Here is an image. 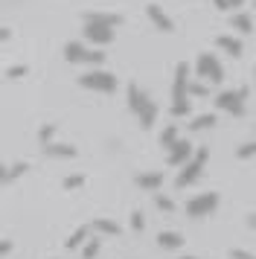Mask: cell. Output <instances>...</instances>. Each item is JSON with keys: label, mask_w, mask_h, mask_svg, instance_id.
I'll return each instance as SVG.
<instances>
[{"label": "cell", "mask_w": 256, "mask_h": 259, "mask_svg": "<svg viewBox=\"0 0 256 259\" xmlns=\"http://www.w3.org/2000/svg\"><path fill=\"white\" fill-rule=\"evenodd\" d=\"M53 134H56V125H53V122H47V125H41V131H38V140H41V146H47V143H53Z\"/></svg>", "instance_id": "cell-26"}, {"label": "cell", "mask_w": 256, "mask_h": 259, "mask_svg": "<svg viewBox=\"0 0 256 259\" xmlns=\"http://www.w3.org/2000/svg\"><path fill=\"white\" fill-rule=\"evenodd\" d=\"M84 24H99V26H122V15H105V12H88L84 15Z\"/></svg>", "instance_id": "cell-13"}, {"label": "cell", "mask_w": 256, "mask_h": 259, "mask_svg": "<svg viewBox=\"0 0 256 259\" xmlns=\"http://www.w3.org/2000/svg\"><path fill=\"white\" fill-rule=\"evenodd\" d=\"M154 204H157L160 210H166V212H172V210H175V201H172V198H166V195H160V192H154Z\"/></svg>", "instance_id": "cell-27"}, {"label": "cell", "mask_w": 256, "mask_h": 259, "mask_svg": "<svg viewBox=\"0 0 256 259\" xmlns=\"http://www.w3.org/2000/svg\"><path fill=\"white\" fill-rule=\"evenodd\" d=\"M181 259H198V256H181Z\"/></svg>", "instance_id": "cell-37"}, {"label": "cell", "mask_w": 256, "mask_h": 259, "mask_svg": "<svg viewBox=\"0 0 256 259\" xmlns=\"http://www.w3.org/2000/svg\"><path fill=\"white\" fill-rule=\"evenodd\" d=\"M195 73H198V79L212 82V84H219L221 79H224V67H221V61L216 59L212 53H201V56H198Z\"/></svg>", "instance_id": "cell-6"}, {"label": "cell", "mask_w": 256, "mask_h": 259, "mask_svg": "<svg viewBox=\"0 0 256 259\" xmlns=\"http://www.w3.org/2000/svg\"><path fill=\"white\" fill-rule=\"evenodd\" d=\"M81 32H84V38H88L91 44H99V47H102V44H111V41H114V29H111V26L84 24V29H81Z\"/></svg>", "instance_id": "cell-8"}, {"label": "cell", "mask_w": 256, "mask_h": 259, "mask_svg": "<svg viewBox=\"0 0 256 259\" xmlns=\"http://www.w3.org/2000/svg\"><path fill=\"white\" fill-rule=\"evenodd\" d=\"M134 184H137L143 192H157L163 187V172H140L134 178Z\"/></svg>", "instance_id": "cell-12"}, {"label": "cell", "mask_w": 256, "mask_h": 259, "mask_svg": "<svg viewBox=\"0 0 256 259\" xmlns=\"http://www.w3.org/2000/svg\"><path fill=\"white\" fill-rule=\"evenodd\" d=\"M230 26L233 29H239L242 35H250L253 32V21H250V15H244V12H236L230 18Z\"/></svg>", "instance_id": "cell-20"}, {"label": "cell", "mask_w": 256, "mask_h": 259, "mask_svg": "<svg viewBox=\"0 0 256 259\" xmlns=\"http://www.w3.org/2000/svg\"><path fill=\"white\" fill-rule=\"evenodd\" d=\"M172 117H186L192 105H189V67L186 61H181L175 67V84H172Z\"/></svg>", "instance_id": "cell-1"}, {"label": "cell", "mask_w": 256, "mask_h": 259, "mask_svg": "<svg viewBox=\"0 0 256 259\" xmlns=\"http://www.w3.org/2000/svg\"><path fill=\"white\" fill-rule=\"evenodd\" d=\"M29 172V163L26 160H18V163H0V184H12V181H18V178H23Z\"/></svg>", "instance_id": "cell-11"}, {"label": "cell", "mask_w": 256, "mask_h": 259, "mask_svg": "<svg viewBox=\"0 0 256 259\" xmlns=\"http://www.w3.org/2000/svg\"><path fill=\"white\" fill-rule=\"evenodd\" d=\"M26 73H29V67H26V64H15V67H9V70H6V79H23Z\"/></svg>", "instance_id": "cell-28"}, {"label": "cell", "mask_w": 256, "mask_h": 259, "mask_svg": "<svg viewBox=\"0 0 256 259\" xmlns=\"http://www.w3.org/2000/svg\"><path fill=\"white\" fill-rule=\"evenodd\" d=\"M207 157H209L207 146L195 149V154H192V157L181 166V172H178V178H175V187L184 189V187H189V184H195L198 178H201V172H204V166H207Z\"/></svg>", "instance_id": "cell-3"}, {"label": "cell", "mask_w": 256, "mask_h": 259, "mask_svg": "<svg viewBox=\"0 0 256 259\" xmlns=\"http://www.w3.org/2000/svg\"><path fill=\"white\" fill-rule=\"evenodd\" d=\"M239 6H244V0H227V9H230V12H236Z\"/></svg>", "instance_id": "cell-34"}, {"label": "cell", "mask_w": 256, "mask_h": 259, "mask_svg": "<svg viewBox=\"0 0 256 259\" xmlns=\"http://www.w3.org/2000/svg\"><path fill=\"white\" fill-rule=\"evenodd\" d=\"M41 152L47 157H76V146H70V143H47V146H41Z\"/></svg>", "instance_id": "cell-15"}, {"label": "cell", "mask_w": 256, "mask_h": 259, "mask_svg": "<svg viewBox=\"0 0 256 259\" xmlns=\"http://www.w3.org/2000/svg\"><path fill=\"white\" fill-rule=\"evenodd\" d=\"M253 6H256V0H253Z\"/></svg>", "instance_id": "cell-38"}, {"label": "cell", "mask_w": 256, "mask_h": 259, "mask_svg": "<svg viewBox=\"0 0 256 259\" xmlns=\"http://www.w3.org/2000/svg\"><path fill=\"white\" fill-rule=\"evenodd\" d=\"M88 59V47L84 44H79V41H67L64 44V61H70V64H79V61Z\"/></svg>", "instance_id": "cell-18"}, {"label": "cell", "mask_w": 256, "mask_h": 259, "mask_svg": "<svg viewBox=\"0 0 256 259\" xmlns=\"http://www.w3.org/2000/svg\"><path fill=\"white\" fill-rule=\"evenodd\" d=\"M227 259H256L250 250H242V247H236V250H230V256Z\"/></svg>", "instance_id": "cell-31"}, {"label": "cell", "mask_w": 256, "mask_h": 259, "mask_svg": "<svg viewBox=\"0 0 256 259\" xmlns=\"http://www.w3.org/2000/svg\"><path fill=\"white\" fill-rule=\"evenodd\" d=\"M146 12H149L151 24L157 26L160 32H175V24H172V18H169V15L163 12V9L157 6V3H149V6H146Z\"/></svg>", "instance_id": "cell-10"}, {"label": "cell", "mask_w": 256, "mask_h": 259, "mask_svg": "<svg viewBox=\"0 0 256 259\" xmlns=\"http://www.w3.org/2000/svg\"><path fill=\"white\" fill-rule=\"evenodd\" d=\"M61 184H64V189H70V192H73V189H81V187H84V184H88V178H84V175H67Z\"/></svg>", "instance_id": "cell-24"}, {"label": "cell", "mask_w": 256, "mask_h": 259, "mask_svg": "<svg viewBox=\"0 0 256 259\" xmlns=\"http://www.w3.org/2000/svg\"><path fill=\"white\" fill-rule=\"evenodd\" d=\"M143 227H146V219H143V212H140V210H134V212H131V230H137V233H140Z\"/></svg>", "instance_id": "cell-29"}, {"label": "cell", "mask_w": 256, "mask_h": 259, "mask_svg": "<svg viewBox=\"0 0 256 259\" xmlns=\"http://www.w3.org/2000/svg\"><path fill=\"white\" fill-rule=\"evenodd\" d=\"M216 207H219V192H201V195L186 201L184 210H186L189 219H204V215H209Z\"/></svg>", "instance_id": "cell-7"}, {"label": "cell", "mask_w": 256, "mask_h": 259, "mask_svg": "<svg viewBox=\"0 0 256 259\" xmlns=\"http://www.w3.org/2000/svg\"><path fill=\"white\" fill-rule=\"evenodd\" d=\"M192 154H195L192 143H189V140H178L172 149H169V157H166V160H169V166H184Z\"/></svg>", "instance_id": "cell-9"}, {"label": "cell", "mask_w": 256, "mask_h": 259, "mask_svg": "<svg viewBox=\"0 0 256 259\" xmlns=\"http://www.w3.org/2000/svg\"><path fill=\"white\" fill-rule=\"evenodd\" d=\"M212 125H216V117L212 114H201V117H195L189 122V131H204V128H212Z\"/></svg>", "instance_id": "cell-23"}, {"label": "cell", "mask_w": 256, "mask_h": 259, "mask_svg": "<svg viewBox=\"0 0 256 259\" xmlns=\"http://www.w3.org/2000/svg\"><path fill=\"white\" fill-rule=\"evenodd\" d=\"M189 94H192V96H207L209 91H207V84H198V82H192V84H189Z\"/></svg>", "instance_id": "cell-32"}, {"label": "cell", "mask_w": 256, "mask_h": 259, "mask_svg": "<svg viewBox=\"0 0 256 259\" xmlns=\"http://www.w3.org/2000/svg\"><path fill=\"white\" fill-rule=\"evenodd\" d=\"M244 99H247V88H236V91H221L216 96V108L227 111L233 117H242L244 114Z\"/></svg>", "instance_id": "cell-5"}, {"label": "cell", "mask_w": 256, "mask_h": 259, "mask_svg": "<svg viewBox=\"0 0 256 259\" xmlns=\"http://www.w3.org/2000/svg\"><path fill=\"white\" fill-rule=\"evenodd\" d=\"M212 3H216V9H221V12H230L227 9V0H212Z\"/></svg>", "instance_id": "cell-36"}, {"label": "cell", "mask_w": 256, "mask_h": 259, "mask_svg": "<svg viewBox=\"0 0 256 259\" xmlns=\"http://www.w3.org/2000/svg\"><path fill=\"white\" fill-rule=\"evenodd\" d=\"M253 154H256V140H250V143H242V146H239L236 157H239V160H247V157H253Z\"/></svg>", "instance_id": "cell-25"}, {"label": "cell", "mask_w": 256, "mask_h": 259, "mask_svg": "<svg viewBox=\"0 0 256 259\" xmlns=\"http://www.w3.org/2000/svg\"><path fill=\"white\" fill-rule=\"evenodd\" d=\"M91 233H93L91 224H81V227H76V230L64 239V247H67V250H76V247H81L84 242H88V236H91Z\"/></svg>", "instance_id": "cell-16"}, {"label": "cell", "mask_w": 256, "mask_h": 259, "mask_svg": "<svg viewBox=\"0 0 256 259\" xmlns=\"http://www.w3.org/2000/svg\"><path fill=\"white\" fill-rule=\"evenodd\" d=\"M128 108L137 114L140 125H143L146 131H149L154 122H157V105H154V102H151L149 96L143 94V91H140L137 84H128Z\"/></svg>", "instance_id": "cell-2"}, {"label": "cell", "mask_w": 256, "mask_h": 259, "mask_svg": "<svg viewBox=\"0 0 256 259\" xmlns=\"http://www.w3.org/2000/svg\"><path fill=\"white\" fill-rule=\"evenodd\" d=\"M88 64H102L105 61V53H99V50H88Z\"/></svg>", "instance_id": "cell-30"}, {"label": "cell", "mask_w": 256, "mask_h": 259, "mask_svg": "<svg viewBox=\"0 0 256 259\" xmlns=\"http://www.w3.org/2000/svg\"><path fill=\"white\" fill-rule=\"evenodd\" d=\"M157 247H163V250H178V247H184V236L178 233V230H160L157 233Z\"/></svg>", "instance_id": "cell-14"}, {"label": "cell", "mask_w": 256, "mask_h": 259, "mask_svg": "<svg viewBox=\"0 0 256 259\" xmlns=\"http://www.w3.org/2000/svg\"><path fill=\"white\" fill-rule=\"evenodd\" d=\"M12 38V29H6V26H0V41H9Z\"/></svg>", "instance_id": "cell-35"}, {"label": "cell", "mask_w": 256, "mask_h": 259, "mask_svg": "<svg viewBox=\"0 0 256 259\" xmlns=\"http://www.w3.org/2000/svg\"><path fill=\"white\" fill-rule=\"evenodd\" d=\"M79 84L88 91H99V94H114L116 91V76L108 70H91L79 76Z\"/></svg>", "instance_id": "cell-4"}, {"label": "cell", "mask_w": 256, "mask_h": 259, "mask_svg": "<svg viewBox=\"0 0 256 259\" xmlns=\"http://www.w3.org/2000/svg\"><path fill=\"white\" fill-rule=\"evenodd\" d=\"M99 247H102V239L93 233V239H88V242L81 245V259H93L96 253H99Z\"/></svg>", "instance_id": "cell-21"}, {"label": "cell", "mask_w": 256, "mask_h": 259, "mask_svg": "<svg viewBox=\"0 0 256 259\" xmlns=\"http://www.w3.org/2000/svg\"><path fill=\"white\" fill-rule=\"evenodd\" d=\"M216 44H219L227 56H233V59H239V56L244 53V44L239 41V38H233V35H219L216 38Z\"/></svg>", "instance_id": "cell-17"}, {"label": "cell", "mask_w": 256, "mask_h": 259, "mask_svg": "<svg viewBox=\"0 0 256 259\" xmlns=\"http://www.w3.org/2000/svg\"><path fill=\"white\" fill-rule=\"evenodd\" d=\"M12 247H15V245H12L9 239H3V242H0V256H9V253H12Z\"/></svg>", "instance_id": "cell-33"}, {"label": "cell", "mask_w": 256, "mask_h": 259, "mask_svg": "<svg viewBox=\"0 0 256 259\" xmlns=\"http://www.w3.org/2000/svg\"><path fill=\"white\" fill-rule=\"evenodd\" d=\"M178 140H181V137H178V125H166V128L160 131V146L163 149H172Z\"/></svg>", "instance_id": "cell-22"}, {"label": "cell", "mask_w": 256, "mask_h": 259, "mask_svg": "<svg viewBox=\"0 0 256 259\" xmlns=\"http://www.w3.org/2000/svg\"><path fill=\"white\" fill-rule=\"evenodd\" d=\"M91 230L96 236H119L122 233V227L116 222H111V219H96V222H91Z\"/></svg>", "instance_id": "cell-19"}]
</instances>
